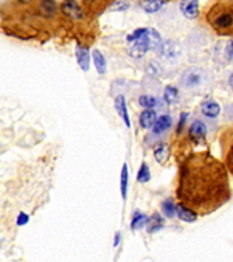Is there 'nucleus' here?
<instances>
[{
  "instance_id": "9",
  "label": "nucleus",
  "mask_w": 233,
  "mask_h": 262,
  "mask_svg": "<svg viewBox=\"0 0 233 262\" xmlns=\"http://www.w3.org/2000/svg\"><path fill=\"white\" fill-rule=\"evenodd\" d=\"M180 47L178 45L176 42H165L162 47H160V54H162V57H165V59H174V57H178L180 54Z\"/></svg>"
},
{
  "instance_id": "19",
  "label": "nucleus",
  "mask_w": 233,
  "mask_h": 262,
  "mask_svg": "<svg viewBox=\"0 0 233 262\" xmlns=\"http://www.w3.org/2000/svg\"><path fill=\"white\" fill-rule=\"evenodd\" d=\"M148 222H150V221H148L146 216H144L143 213H140V211H136L134 216H132V221H130V228L137 230V228L143 227L144 224H148Z\"/></svg>"
},
{
  "instance_id": "13",
  "label": "nucleus",
  "mask_w": 233,
  "mask_h": 262,
  "mask_svg": "<svg viewBox=\"0 0 233 262\" xmlns=\"http://www.w3.org/2000/svg\"><path fill=\"white\" fill-rule=\"evenodd\" d=\"M176 214L179 216V219L184 221V222H188L192 224L198 219V214L194 211H192L190 208L184 207L182 203H179V205H176Z\"/></svg>"
},
{
  "instance_id": "8",
  "label": "nucleus",
  "mask_w": 233,
  "mask_h": 262,
  "mask_svg": "<svg viewBox=\"0 0 233 262\" xmlns=\"http://www.w3.org/2000/svg\"><path fill=\"white\" fill-rule=\"evenodd\" d=\"M150 48H151V42H150V37H148V33H146L140 40H137L132 45V48H130V56L140 57V56H143L144 53H146Z\"/></svg>"
},
{
  "instance_id": "12",
  "label": "nucleus",
  "mask_w": 233,
  "mask_h": 262,
  "mask_svg": "<svg viewBox=\"0 0 233 262\" xmlns=\"http://www.w3.org/2000/svg\"><path fill=\"white\" fill-rule=\"evenodd\" d=\"M115 109L118 112V115L122 116V120L124 121V124L128 127H130V120H129V115H128V107H126V101L123 95H118L115 98Z\"/></svg>"
},
{
  "instance_id": "23",
  "label": "nucleus",
  "mask_w": 233,
  "mask_h": 262,
  "mask_svg": "<svg viewBox=\"0 0 233 262\" xmlns=\"http://www.w3.org/2000/svg\"><path fill=\"white\" fill-rule=\"evenodd\" d=\"M146 33H148V28H138V30H136L134 33H130V34L126 37V40H128V43H132V45H134V43H136L137 40H140Z\"/></svg>"
},
{
  "instance_id": "14",
  "label": "nucleus",
  "mask_w": 233,
  "mask_h": 262,
  "mask_svg": "<svg viewBox=\"0 0 233 262\" xmlns=\"http://www.w3.org/2000/svg\"><path fill=\"white\" fill-rule=\"evenodd\" d=\"M156 121H157V118H156V112L151 109H146V110H143L142 113H140V126L143 127V129H151V127H154V124H156Z\"/></svg>"
},
{
  "instance_id": "2",
  "label": "nucleus",
  "mask_w": 233,
  "mask_h": 262,
  "mask_svg": "<svg viewBox=\"0 0 233 262\" xmlns=\"http://www.w3.org/2000/svg\"><path fill=\"white\" fill-rule=\"evenodd\" d=\"M206 20L218 36H233V2H214L206 12Z\"/></svg>"
},
{
  "instance_id": "16",
  "label": "nucleus",
  "mask_w": 233,
  "mask_h": 262,
  "mask_svg": "<svg viewBox=\"0 0 233 262\" xmlns=\"http://www.w3.org/2000/svg\"><path fill=\"white\" fill-rule=\"evenodd\" d=\"M154 157L160 165H165L170 157V148L166 143H158L154 149Z\"/></svg>"
},
{
  "instance_id": "5",
  "label": "nucleus",
  "mask_w": 233,
  "mask_h": 262,
  "mask_svg": "<svg viewBox=\"0 0 233 262\" xmlns=\"http://www.w3.org/2000/svg\"><path fill=\"white\" fill-rule=\"evenodd\" d=\"M204 78H206V73L199 68H188L184 71L182 75V84L186 87V89H196L204 82Z\"/></svg>"
},
{
  "instance_id": "17",
  "label": "nucleus",
  "mask_w": 233,
  "mask_h": 262,
  "mask_svg": "<svg viewBox=\"0 0 233 262\" xmlns=\"http://www.w3.org/2000/svg\"><path fill=\"white\" fill-rule=\"evenodd\" d=\"M94 65L100 75L106 73V59H104V56L101 54L100 50H94Z\"/></svg>"
},
{
  "instance_id": "3",
  "label": "nucleus",
  "mask_w": 233,
  "mask_h": 262,
  "mask_svg": "<svg viewBox=\"0 0 233 262\" xmlns=\"http://www.w3.org/2000/svg\"><path fill=\"white\" fill-rule=\"evenodd\" d=\"M220 144H221V152H222V163L226 165L227 171L233 176V124L227 126L221 132Z\"/></svg>"
},
{
  "instance_id": "20",
  "label": "nucleus",
  "mask_w": 233,
  "mask_h": 262,
  "mask_svg": "<svg viewBox=\"0 0 233 262\" xmlns=\"http://www.w3.org/2000/svg\"><path fill=\"white\" fill-rule=\"evenodd\" d=\"M148 231L150 233H154V231H157V230H160V228H162L164 227V219H162V217H160V214H152V217H151V219H150V222H148Z\"/></svg>"
},
{
  "instance_id": "11",
  "label": "nucleus",
  "mask_w": 233,
  "mask_h": 262,
  "mask_svg": "<svg viewBox=\"0 0 233 262\" xmlns=\"http://www.w3.org/2000/svg\"><path fill=\"white\" fill-rule=\"evenodd\" d=\"M180 11L184 12V16L188 19H194L198 17L199 12V3L198 2H192V0H185V2H180Z\"/></svg>"
},
{
  "instance_id": "15",
  "label": "nucleus",
  "mask_w": 233,
  "mask_h": 262,
  "mask_svg": "<svg viewBox=\"0 0 233 262\" xmlns=\"http://www.w3.org/2000/svg\"><path fill=\"white\" fill-rule=\"evenodd\" d=\"M172 124V118L170 115H162V116H158L152 130H154V134H164L165 130H168Z\"/></svg>"
},
{
  "instance_id": "7",
  "label": "nucleus",
  "mask_w": 233,
  "mask_h": 262,
  "mask_svg": "<svg viewBox=\"0 0 233 262\" xmlns=\"http://www.w3.org/2000/svg\"><path fill=\"white\" fill-rule=\"evenodd\" d=\"M76 61H78V65L87 71L89 70V65H90V51L89 48H87L86 45H81V43H78L76 45Z\"/></svg>"
},
{
  "instance_id": "27",
  "label": "nucleus",
  "mask_w": 233,
  "mask_h": 262,
  "mask_svg": "<svg viewBox=\"0 0 233 262\" xmlns=\"http://www.w3.org/2000/svg\"><path fill=\"white\" fill-rule=\"evenodd\" d=\"M226 56H227V59L233 62V40H230L227 43V47H226Z\"/></svg>"
},
{
  "instance_id": "29",
  "label": "nucleus",
  "mask_w": 233,
  "mask_h": 262,
  "mask_svg": "<svg viewBox=\"0 0 233 262\" xmlns=\"http://www.w3.org/2000/svg\"><path fill=\"white\" fill-rule=\"evenodd\" d=\"M112 8L114 9H126L128 8V2H114Z\"/></svg>"
},
{
  "instance_id": "25",
  "label": "nucleus",
  "mask_w": 233,
  "mask_h": 262,
  "mask_svg": "<svg viewBox=\"0 0 233 262\" xmlns=\"http://www.w3.org/2000/svg\"><path fill=\"white\" fill-rule=\"evenodd\" d=\"M138 103H140V106L151 110V107H154L157 104V99L154 96H150V95H143V96L138 98Z\"/></svg>"
},
{
  "instance_id": "18",
  "label": "nucleus",
  "mask_w": 233,
  "mask_h": 262,
  "mask_svg": "<svg viewBox=\"0 0 233 262\" xmlns=\"http://www.w3.org/2000/svg\"><path fill=\"white\" fill-rule=\"evenodd\" d=\"M142 3V8L146 11V12H156L162 8L166 2L164 0H146V2H140Z\"/></svg>"
},
{
  "instance_id": "26",
  "label": "nucleus",
  "mask_w": 233,
  "mask_h": 262,
  "mask_svg": "<svg viewBox=\"0 0 233 262\" xmlns=\"http://www.w3.org/2000/svg\"><path fill=\"white\" fill-rule=\"evenodd\" d=\"M120 188H122V197L126 199V196H128V166L126 165H123V169H122V185H120Z\"/></svg>"
},
{
  "instance_id": "22",
  "label": "nucleus",
  "mask_w": 233,
  "mask_h": 262,
  "mask_svg": "<svg viewBox=\"0 0 233 262\" xmlns=\"http://www.w3.org/2000/svg\"><path fill=\"white\" fill-rule=\"evenodd\" d=\"M150 179H151L150 168H148V165H146V163H143V165H142V168H140V171H138V174H137V180H138L140 183H148V182H150Z\"/></svg>"
},
{
  "instance_id": "6",
  "label": "nucleus",
  "mask_w": 233,
  "mask_h": 262,
  "mask_svg": "<svg viewBox=\"0 0 233 262\" xmlns=\"http://www.w3.org/2000/svg\"><path fill=\"white\" fill-rule=\"evenodd\" d=\"M188 134H190L192 141L202 143L204 140H206V137H207V126L204 124L202 121L196 120V121H193L190 124V132H188Z\"/></svg>"
},
{
  "instance_id": "30",
  "label": "nucleus",
  "mask_w": 233,
  "mask_h": 262,
  "mask_svg": "<svg viewBox=\"0 0 233 262\" xmlns=\"http://www.w3.org/2000/svg\"><path fill=\"white\" fill-rule=\"evenodd\" d=\"M230 87H232V89H233V73L230 75Z\"/></svg>"
},
{
  "instance_id": "21",
  "label": "nucleus",
  "mask_w": 233,
  "mask_h": 262,
  "mask_svg": "<svg viewBox=\"0 0 233 262\" xmlns=\"http://www.w3.org/2000/svg\"><path fill=\"white\" fill-rule=\"evenodd\" d=\"M164 98H165L166 103H176L178 98H179V90L176 89V87L168 85L164 92Z\"/></svg>"
},
{
  "instance_id": "10",
  "label": "nucleus",
  "mask_w": 233,
  "mask_h": 262,
  "mask_svg": "<svg viewBox=\"0 0 233 262\" xmlns=\"http://www.w3.org/2000/svg\"><path fill=\"white\" fill-rule=\"evenodd\" d=\"M200 110H202L204 115L208 116V118H216V116L220 115V112H221V107H220V104L216 103V101H213V99H206V101H204V103L200 104Z\"/></svg>"
},
{
  "instance_id": "24",
  "label": "nucleus",
  "mask_w": 233,
  "mask_h": 262,
  "mask_svg": "<svg viewBox=\"0 0 233 262\" xmlns=\"http://www.w3.org/2000/svg\"><path fill=\"white\" fill-rule=\"evenodd\" d=\"M162 211L166 217H172L174 214H176V205H174L171 199L162 202Z\"/></svg>"
},
{
  "instance_id": "4",
  "label": "nucleus",
  "mask_w": 233,
  "mask_h": 262,
  "mask_svg": "<svg viewBox=\"0 0 233 262\" xmlns=\"http://www.w3.org/2000/svg\"><path fill=\"white\" fill-rule=\"evenodd\" d=\"M61 11L68 20L81 22L84 19V9H82V5H80V2H74V0H70V2H62Z\"/></svg>"
},
{
  "instance_id": "28",
  "label": "nucleus",
  "mask_w": 233,
  "mask_h": 262,
  "mask_svg": "<svg viewBox=\"0 0 233 262\" xmlns=\"http://www.w3.org/2000/svg\"><path fill=\"white\" fill-rule=\"evenodd\" d=\"M28 221H30V217H28V214H25V213H20V214L18 216V225H19V227L28 224Z\"/></svg>"
},
{
  "instance_id": "1",
  "label": "nucleus",
  "mask_w": 233,
  "mask_h": 262,
  "mask_svg": "<svg viewBox=\"0 0 233 262\" xmlns=\"http://www.w3.org/2000/svg\"><path fill=\"white\" fill-rule=\"evenodd\" d=\"M176 196L184 207L200 216L220 210L232 197L226 165L208 151L188 154L179 165Z\"/></svg>"
}]
</instances>
